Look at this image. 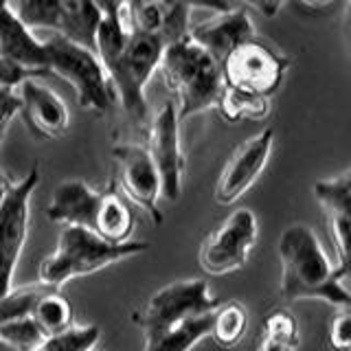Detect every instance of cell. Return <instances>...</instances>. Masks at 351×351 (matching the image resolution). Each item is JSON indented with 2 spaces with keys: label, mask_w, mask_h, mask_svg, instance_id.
<instances>
[{
  "label": "cell",
  "mask_w": 351,
  "mask_h": 351,
  "mask_svg": "<svg viewBox=\"0 0 351 351\" xmlns=\"http://www.w3.org/2000/svg\"><path fill=\"white\" fill-rule=\"evenodd\" d=\"M147 152L158 169L160 195L167 202L180 200L184 178V154L180 143V121L173 101H165L152 119Z\"/></svg>",
  "instance_id": "11"
},
{
  "label": "cell",
  "mask_w": 351,
  "mask_h": 351,
  "mask_svg": "<svg viewBox=\"0 0 351 351\" xmlns=\"http://www.w3.org/2000/svg\"><path fill=\"white\" fill-rule=\"evenodd\" d=\"M327 343L332 351H351V314L349 310H336L329 323Z\"/></svg>",
  "instance_id": "28"
},
{
  "label": "cell",
  "mask_w": 351,
  "mask_h": 351,
  "mask_svg": "<svg viewBox=\"0 0 351 351\" xmlns=\"http://www.w3.org/2000/svg\"><path fill=\"white\" fill-rule=\"evenodd\" d=\"M11 9L33 33L38 29L58 31V0H18Z\"/></svg>",
  "instance_id": "27"
},
{
  "label": "cell",
  "mask_w": 351,
  "mask_h": 351,
  "mask_svg": "<svg viewBox=\"0 0 351 351\" xmlns=\"http://www.w3.org/2000/svg\"><path fill=\"white\" fill-rule=\"evenodd\" d=\"M235 3H244L252 9H257L261 16L274 18L281 11V7L285 5V0H235Z\"/></svg>",
  "instance_id": "33"
},
{
  "label": "cell",
  "mask_w": 351,
  "mask_h": 351,
  "mask_svg": "<svg viewBox=\"0 0 351 351\" xmlns=\"http://www.w3.org/2000/svg\"><path fill=\"white\" fill-rule=\"evenodd\" d=\"M162 51L160 40L128 29L123 20L104 18L97 29L95 53L114 86L117 101L134 123H145L147 119L145 88L158 71Z\"/></svg>",
  "instance_id": "2"
},
{
  "label": "cell",
  "mask_w": 351,
  "mask_h": 351,
  "mask_svg": "<svg viewBox=\"0 0 351 351\" xmlns=\"http://www.w3.org/2000/svg\"><path fill=\"white\" fill-rule=\"evenodd\" d=\"M255 36L257 29L252 25L248 11L241 5L224 11V14H213L211 20L189 27V38L200 44L217 64H222L226 55L241 42Z\"/></svg>",
  "instance_id": "16"
},
{
  "label": "cell",
  "mask_w": 351,
  "mask_h": 351,
  "mask_svg": "<svg viewBox=\"0 0 351 351\" xmlns=\"http://www.w3.org/2000/svg\"><path fill=\"white\" fill-rule=\"evenodd\" d=\"M136 226V217L132 213L130 202L117 189L104 191L101 208H99L93 233L112 244H123L132 237Z\"/></svg>",
  "instance_id": "20"
},
{
  "label": "cell",
  "mask_w": 351,
  "mask_h": 351,
  "mask_svg": "<svg viewBox=\"0 0 351 351\" xmlns=\"http://www.w3.org/2000/svg\"><path fill=\"white\" fill-rule=\"evenodd\" d=\"M3 138H5V130H0V143H3Z\"/></svg>",
  "instance_id": "36"
},
{
  "label": "cell",
  "mask_w": 351,
  "mask_h": 351,
  "mask_svg": "<svg viewBox=\"0 0 351 351\" xmlns=\"http://www.w3.org/2000/svg\"><path fill=\"white\" fill-rule=\"evenodd\" d=\"M246 321H248V316H246V310L241 303H237V301L219 303L213 314L211 332H208V336L213 338V343L217 347L233 349L246 332Z\"/></svg>",
  "instance_id": "24"
},
{
  "label": "cell",
  "mask_w": 351,
  "mask_h": 351,
  "mask_svg": "<svg viewBox=\"0 0 351 351\" xmlns=\"http://www.w3.org/2000/svg\"><path fill=\"white\" fill-rule=\"evenodd\" d=\"M44 51L47 73L58 75L75 88L80 108L99 114L112 112L117 106L114 86L93 49L55 33L53 38L44 40Z\"/></svg>",
  "instance_id": "6"
},
{
  "label": "cell",
  "mask_w": 351,
  "mask_h": 351,
  "mask_svg": "<svg viewBox=\"0 0 351 351\" xmlns=\"http://www.w3.org/2000/svg\"><path fill=\"white\" fill-rule=\"evenodd\" d=\"M215 108L219 117L228 123L239 121H263L270 114V97H259L252 93L237 90V88L222 86Z\"/></svg>",
  "instance_id": "21"
},
{
  "label": "cell",
  "mask_w": 351,
  "mask_h": 351,
  "mask_svg": "<svg viewBox=\"0 0 351 351\" xmlns=\"http://www.w3.org/2000/svg\"><path fill=\"white\" fill-rule=\"evenodd\" d=\"M274 147V132L261 130L259 134L250 136L230 154L222 173L215 184V202L228 206L237 202L250 186L259 180V176L266 169L270 154Z\"/></svg>",
  "instance_id": "12"
},
{
  "label": "cell",
  "mask_w": 351,
  "mask_h": 351,
  "mask_svg": "<svg viewBox=\"0 0 351 351\" xmlns=\"http://www.w3.org/2000/svg\"><path fill=\"white\" fill-rule=\"evenodd\" d=\"M299 349V323L288 310H274L266 316L255 351H296Z\"/></svg>",
  "instance_id": "23"
},
{
  "label": "cell",
  "mask_w": 351,
  "mask_h": 351,
  "mask_svg": "<svg viewBox=\"0 0 351 351\" xmlns=\"http://www.w3.org/2000/svg\"><path fill=\"white\" fill-rule=\"evenodd\" d=\"M18 110H20V101L16 88H0V130L7 132L9 123L18 114Z\"/></svg>",
  "instance_id": "29"
},
{
  "label": "cell",
  "mask_w": 351,
  "mask_h": 351,
  "mask_svg": "<svg viewBox=\"0 0 351 351\" xmlns=\"http://www.w3.org/2000/svg\"><path fill=\"white\" fill-rule=\"evenodd\" d=\"M101 11L95 0H58V31L60 36L95 51L97 29L101 25Z\"/></svg>",
  "instance_id": "19"
},
{
  "label": "cell",
  "mask_w": 351,
  "mask_h": 351,
  "mask_svg": "<svg viewBox=\"0 0 351 351\" xmlns=\"http://www.w3.org/2000/svg\"><path fill=\"white\" fill-rule=\"evenodd\" d=\"M0 340L18 351H31L42 343L44 334L33 323L31 316H18L0 323Z\"/></svg>",
  "instance_id": "26"
},
{
  "label": "cell",
  "mask_w": 351,
  "mask_h": 351,
  "mask_svg": "<svg viewBox=\"0 0 351 351\" xmlns=\"http://www.w3.org/2000/svg\"><path fill=\"white\" fill-rule=\"evenodd\" d=\"M95 5H97L99 11H101L104 18H112V20H123L125 22L130 0H95ZM125 25H128V22H125Z\"/></svg>",
  "instance_id": "32"
},
{
  "label": "cell",
  "mask_w": 351,
  "mask_h": 351,
  "mask_svg": "<svg viewBox=\"0 0 351 351\" xmlns=\"http://www.w3.org/2000/svg\"><path fill=\"white\" fill-rule=\"evenodd\" d=\"M219 303L206 279H182L156 290L143 312L134 314L143 351H191L211 332Z\"/></svg>",
  "instance_id": "1"
},
{
  "label": "cell",
  "mask_w": 351,
  "mask_h": 351,
  "mask_svg": "<svg viewBox=\"0 0 351 351\" xmlns=\"http://www.w3.org/2000/svg\"><path fill=\"white\" fill-rule=\"evenodd\" d=\"M189 14L178 0H130L125 22L128 29L147 33L167 47L189 36Z\"/></svg>",
  "instance_id": "15"
},
{
  "label": "cell",
  "mask_w": 351,
  "mask_h": 351,
  "mask_svg": "<svg viewBox=\"0 0 351 351\" xmlns=\"http://www.w3.org/2000/svg\"><path fill=\"white\" fill-rule=\"evenodd\" d=\"M33 323L38 325V329L47 336L60 334L64 329H69L73 325V307L66 301V296H62L58 290H51L44 285L42 292L38 294L36 303L31 307Z\"/></svg>",
  "instance_id": "22"
},
{
  "label": "cell",
  "mask_w": 351,
  "mask_h": 351,
  "mask_svg": "<svg viewBox=\"0 0 351 351\" xmlns=\"http://www.w3.org/2000/svg\"><path fill=\"white\" fill-rule=\"evenodd\" d=\"M27 77H40V75L29 73L25 69H20V66L7 62L5 58H0V88H16Z\"/></svg>",
  "instance_id": "30"
},
{
  "label": "cell",
  "mask_w": 351,
  "mask_h": 351,
  "mask_svg": "<svg viewBox=\"0 0 351 351\" xmlns=\"http://www.w3.org/2000/svg\"><path fill=\"white\" fill-rule=\"evenodd\" d=\"M147 248V241L128 239L123 244H112L88 228L64 226L55 252L40 261L38 279L42 285L60 292L71 279L99 272L121 259L141 255Z\"/></svg>",
  "instance_id": "5"
},
{
  "label": "cell",
  "mask_w": 351,
  "mask_h": 351,
  "mask_svg": "<svg viewBox=\"0 0 351 351\" xmlns=\"http://www.w3.org/2000/svg\"><path fill=\"white\" fill-rule=\"evenodd\" d=\"M257 244V217L250 208H235L222 224L208 233L200 246V268L206 274L222 277L248 263L250 250Z\"/></svg>",
  "instance_id": "8"
},
{
  "label": "cell",
  "mask_w": 351,
  "mask_h": 351,
  "mask_svg": "<svg viewBox=\"0 0 351 351\" xmlns=\"http://www.w3.org/2000/svg\"><path fill=\"white\" fill-rule=\"evenodd\" d=\"M180 5H184L186 9H204L211 11V14H224V11L239 7L235 5V0H178Z\"/></svg>",
  "instance_id": "31"
},
{
  "label": "cell",
  "mask_w": 351,
  "mask_h": 351,
  "mask_svg": "<svg viewBox=\"0 0 351 351\" xmlns=\"http://www.w3.org/2000/svg\"><path fill=\"white\" fill-rule=\"evenodd\" d=\"M101 191H95L84 180H64L51 193L47 217L62 226H82L93 230L101 208Z\"/></svg>",
  "instance_id": "17"
},
{
  "label": "cell",
  "mask_w": 351,
  "mask_h": 351,
  "mask_svg": "<svg viewBox=\"0 0 351 351\" xmlns=\"http://www.w3.org/2000/svg\"><path fill=\"white\" fill-rule=\"evenodd\" d=\"M0 58L29 73L47 75V51L44 40H38L11 5L0 7Z\"/></svg>",
  "instance_id": "18"
},
{
  "label": "cell",
  "mask_w": 351,
  "mask_h": 351,
  "mask_svg": "<svg viewBox=\"0 0 351 351\" xmlns=\"http://www.w3.org/2000/svg\"><path fill=\"white\" fill-rule=\"evenodd\" d=\"M290 60L283 53L255 36L230 51L219 64L224 86L237 90L252 93L259 97H270L281 86Z\"/></svg>",
  "instance_id": "7"
},
{
  "label": "cell",
  "mask_w": 351,
  "mask_h": 351,
  "mask_svg": "<svg viewBox=\"0 0 351 351\" xmlns=\"http://www.w3.org/2000/svg\"><path fill=\"white\" fill-rule=\"evenodd\" d=\"M158 71L162 73L169 93L176 97L173 106L178 121L215 108L224 86L222 71L211 55L189 36L165 47Z\"/></svg>",
  "instance_id": "4"
},
{
  "label": "cell",
  "mask_w": 351,
  "mask_h": 351,
  "mask_svg": "<svg viewBox=\"0 0 351 351\" xmlns=\"http://www.w3.org/2000/svg\"><path fill=\"white\" fill-rule=\"evenodd\" d=\"M314 195L323 206L327 233L332 239L338 266L349 272V230H351V171L314 184Z\"/></svg>",
  "instance_id": "14"
},
{
  "label": "cell",
  "mask_w": 351,
  "mask_h": 351,
  "mask_svg": "<svg viewBox=\"0 0 351 351\" xmlns=\"http://www.w3.org/2000/svg\"><path fill=\"white\" fill-rule=\"evenodd\" d=\"M20 101L18 114L27 123L29 132L38 138H60L69 132L71 114L62 99L38 77H27L16 86Z\"/></svg>",
  "instance_id": "13"
},
{
  "label": "cell",
  "mask_w": 351,
  "mask_h": 351,
  "mask_svg": "<svg viewBox=\"0 0 351 351\" xmlns=\"http://www.w3.org/2000/svg\"><path fill=\"white\" fill-rule=\"evenodd\" d=\"M101 338L99 325H71L60 334L47 336L31 351H90Z\"/></svg>",
  "instance_id": "25"
},
{
  "label": "cell",
  "mask_w": 351,
  "mask_h": 351,
  "mask_svg": "<svg viewBox=\"0 0 351 351\" xmlns=\"http://www.w3.org/2000/svg\"><path fill=\"white\" fill-rule=\"evenodd\" d=\"M112 158L117 165V186L114 189L128 202L141 206L154 224L162 222V213L158 208L160 200V178L145 145L138 143H123L112 149Z\"/></svg>",
  "instance_id": "10"
},
{
  "label": "cell",
  "mask_w": 351,
  "mask_h": 351,
  "mask_svg": "<svg viewBox=\"0 0 351 351\" xmlns=\"http://www.w3.org/2000/svg\"><path fill=\"white\" fill-rule=\"evenodd\" d=\"M3 5H9V0H0V7H3Z\"/></svg>",
  "instance_id": "37"
},
{
  "label": "cell",
  "mask_w": 351,
  "mask_h": 351,
  "mask_svg": "<svg viewBox=\"0 0 351 351\" xmlns=\"http://www.w3.org/2000/svg\"><path fill=\"white\" fill-rule=\"evenodd\" d=\"M40 182V167H31L18 182H11L0 204V299L14 290V272L29 233V202Z\"/></svg>",
  "instance_id": "9"
},
{
  "label": "cell",
  "mask_w": 351,
  "mask_h": 351,
  "mask_svg": "<svg viewBox=\"0 0 351 351\" xmlns=\"http://www.w3.org/2000/svg\"><path fill=\"white\" fill-rule=\"evenodd\" d=\"M281 296L283 301H325L334 310H349L351 296L345 288L347 270L329 259L321 239L307 224H290L279 237Z\"/></svg>",
  "instance_id": "3"
},
{
  "label": "cell",
  "mask_w": 351,
  "mask_h": 351,
  "mask_svg": "<svg viewBox=\"0 0 351 351\" xmlns=\"http://www.w3.org/2000/svg\"><path fill=\"white\" fill-rule=\"evenodd\" d=\"M9 189H11V180H7L5 176L0 173V204H3V200H5V197H7Z\"/></svg>",
  "instance_id": "34"
},
{
  "label": "cell",
  "mask_w": 351,
  "mask_h": 351,
  "mask_svg": "<svg viewBox=\"0 0 351 351\" xmlns=\"http://www.w3.org/2000/svg\"><path fill=\"white\" fill-rule=\"evenodd\" d=\"M0 351H18V349H14V347H9L7 343H3V340H0Z\"/></svg>",
  "instance_id": "35"
}]
</instances>
